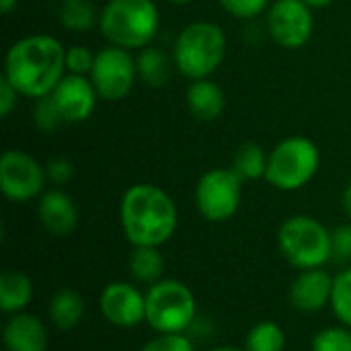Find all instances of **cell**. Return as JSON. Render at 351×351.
Instances as JSON below:
<instances>
[{
  "mask_svg": "<svg viewBox=\"0 0 351 351\" xmlns=\"http://www.w3.org/2000/svg\"><path fill=\"white\" fill-rule=\"evenodd\" d=\"M2 74L21 97H47L68 74L66 47L60 39L45 33L27 35L8 47Z\"/></svg>",
  "mask_w": 351,
  "mask_h": 351,
  "instance_id": "obj_1",
  "label": "cell"
},
{
  "mask_svg": "<svg viewBox=\"0 0 351 351\" xmlns=\"http://www.w3.org/2000/svg\"><path fill=\"white\" fill-rule=\"evenodd\" d=\"M119 222L132 247H162L179 226V212L162 187L136 183L121 195Z\"/></svg>",
  "mask_w": 351,
  "mask_h": 351,
  "instance_id": "obj_2",
  "label": "cell"
},
{
  "mask_svg": "<svg viewBox=\"0 0 351 351\" xmlns=\"http://www.w3.org/2000/svg\"><path fill=\"white\" fill-rule=\"evenodd\" d=\"M160 27V14L152 0H109L99 16V29L109 45L142 49L150 45Z\"/></svg>",
  "mask_w": 351,
  "mask_h": 351,
  "instance_id": "obj_3",
  "label": "cell"
},
{
  "mask_svg": "<svg viewBox=\"0 0 351 351\" xmlns=\"http://www.w3.org/2000/svg\"><path fill=\"white\" fill-rule=\"evenodd\" d=\"M226 33L220 25L210 21H195L187 25L173 47L175 68L189 80L210 78L226 58Z\"/></svg>",
  "mask_w": 351,
  "mask_h": 351,
  "instance_id": "obj_4",
  "label": "cell"
},
{
  "mask_svg": "<svg viewBox=\"0 0 351 351\" xmlns=\"http://www.w3.org/2000/svg\"><path fill=\"white\" fill-rule=\"evenodd\" d=\"M278 247L284 259L300 271L323 267L333 259L329 228L306 214H296L282 222L278 230Z\"/></svg>",
  "mask_w": 351,
  "mask_h": 351,
  "instance_id": "obj_5",
  "label": "cell"
},
{
  "mask_svg": "<svg viewBox=\"0 0 351 351\" xmlns=\"http://www.w3.org/2000/svg\"><path fill=\"white\" fill-rule=\"evenodd\" d=\"M319 167V146L311 138L290 136L269 152L265 181L280 191H298L317 177Z\"/></svg>",
  "mask_w": 351,
  "mask_h": 351,
  "instance_id": "obj_6",
  "label": "cell"
},
{
  "mask_svg": "<svg viewBox=\"0 0 351 351\" xmlns=\"http://www.w3.org/2000/svg\"><path fill=\"white\" fill-rule=\"evenodd\" d=\"M197 321V300L179 280L162 278L146 290V323L156 333H185Z\"/></svg>",
  "mask_w": 351,
  "mask_h": 351,
  "instance_id": "obj_7",
  "label": "cell"
},
{
  "mask_svg": "<svg viewBox=\"0 0 351 351\" xmlns=\"http://www.w3.org/2000/svg\"><path fill=\"white\" fill-rule=\"evenodd\" d=\"M243 179L232 169H210L195 185V208L208 222L230 220L243 199Z\"/></svg>",
  "mask_w": 351,
  "mask_h": 351,
  "instance_id": "obj_8",
  "label": "cell"
},
{
  "mask_svg": "<svg viewBox=\"0 0 351 351\" xmlns=\"http://www.w3.org/2000/svg\"><path fill=\"white\" fill-rule=\"evenodd\" d=\"M99 99L103 101H121L125 99L138 78L136 58L130 49L107 45L97 51L95 66L88 74Z\"/></svg>",
  "mask_w": 351,
  "mask_h": 351,
  "instance_id": "obj_9",
  "label": "cell"
},
{
  "mask_svg": "<svg viewBox=\"0 0 351 351\" xmlns=\"http://www.w3.org/2000/svg\"><path fill=\"white\" fill-rule=\"evenodd\" d=\"M47 181L45 167L25 150L10 148L0 156V191L12 204H27L41 197Z\"/></svg>",
  "mask_w": 351,
  "mask_h": 351,
  "instance_id": "obj_10",
  "label": "cell"
},
{
  "mask_svg": "<svg viewBox=\"0 0 351 351\" xmlns=\"http://www.w3.org/2000/svg\"><path fill=\"white\" fill-rule=\"evenodd\" d=\"M315 31L313 8L304 0H276L267 8V33L284 49L304 47Z\"/></svg>",
  "mask_w": 351,
  "mask_h": 351,
  "instance_id": "obj_11",
  "label": "cell"
},
{
  "mask_svg": "<svg viewBox=\"0 0 351 351\" xmlns=\"http://www.w3.org/2000/svg\"><path fill=\"white\" fill-rule=\"evenodd\" d=\"M103 319L119 329H134L146 323V292L142 294L130 282H109L99 296Z\"/></svg>",
  "mask_w": 351,
  "mask_h": 351,
  "instance_id": "obj_12",
  "label": "cell"
},
{
  "mask_svg": "<svg viewBox=\"0 0 351 351\" xmlns=\"http://www.w3.org/2000/svg\"><path fill=\"white\" fill-rule=\"evenodd\" d=\"M49 97L53 99L66 123L86 121L93 115L99 99L90 78L78 74H66L58 82V86L49 93Z\"/></svg>",
  "mask_w": 351,
  "mask_h": 351,
  "instance_id": "obj_13",
  "label": "cell"
},
{
  "mask_svg": "<svg viewBox=\"0 0 351 351\" xmlns=\"http://www.w3.org/2000/svg\"><path fill=\"white\" fill-rule=\"evenodd\" d=\"M335 278L323 267L304 269L290 284L288 298L290 304L300 313H319L331 306Z\"/></svg>",
  "mask_w": 351,
  "mask_h": 351,
  "instance_id": "obj_14",
  "label": "cell"
},
{
  "mask_svg": "<svg viewBox=\"0 0 351 351\" xmlns=\"http://www.w3.org/2000/svg\"><path fill=\"white\" fill-rule=\"evenodd\" d=\"M37 216L41 226L53 237H68L78 226V208L62 189H47L39 197Z\"/></svg>",
  "mask_w": 351,
  "mask_h": 351,
  "instance_id": "obj_15",
  "label": "cell"
},
{
  "mask_svg": "<svg viewBox=\"0 0 351 351\" xmlns=\"http://www.w3.org/2000/svg\"><path fill=\"white\" fill-rule=\"evenodd\" d=\"M4 351H47L49 335L45 323L29 313L10 315L2 327Z\"/></svg>",
  "mask_w": 351,
  "mask_h": 351,
  "instance_id": "obj_16",
  "label": "cell"
},
{
  "mask_svg": "<svg viewBox=\"0 0 351 351\" xmlns=\"http://www.w3.org/2000/svg\"><path fill=\"white\" fill-rule=\"evenodd\" d=\"M189 113L199 121H214L226 109V95L224 90L210 78L191 80L185 93Z\"/></svg>",
  "mask_w": 351,
  "mask_h": 351,
  "instance_id": "obj_17",
  "label": "cell"
},
{
  "mask_svg": "<svg viewBox=\"0 0 351 351\" xmlns=\"http://www.w3.org/2000/svg\"><path fill=\"white\" fill-rule=\"evenodd\" d=\"M35 294L33 280L19 269H4L0 274V311L4 315L25 313Z\"/></svg>",
  "mask_w": 351,
  "mask_h": 351,
  "instance_id": "obj_18",
  "label": "cell"
},
{
  "mask_svg": "<svg viewBox=\"0 0 351 351\" xmlns=\"http://www.w3.org/2000/svg\"><path fill=\"white\" fill-rule=\"evenodd\" d=\"M49 323L60 331H72L84 317V298L74 288H60L51 294L47 304Z\"/></svg>",
  "mask_w": 351,
  "mask_h": 351,
  "instance_id": "obj_19",
  "label": "cell"
},
{
  "mask_svg": "<svg viewBox=\"0 0 351 351\" xmlns=\"http://www.w3.org/2000/svg\"><path fill=\"white\" fill-rule=\"evenodd\" d=\"M165 255L160 253V247H134L128 259L130 276L144 286H154L165 278Z\"/></svg>",
  "mask_w": 351,
  "mask_h": 351,
  "instance_id": "obj_20",
  "label": "cell"
},
{
  "mask_svg": "<svg viewBox=\"0 0 351 351\" xmlns=\"http://www.w3.org/2000/svg\"><path fill=\"white\" fill-rule=\"evenodd\" d=\"M136 66H138V78L148 86L158 88L167 84L171 78V60L167 58L165 51H160L154 45H146L140 49L136 58Z\"/></svg>",
  "mask_w": 351,
  "mask_h": 351,
  "instance_id": "obj_21",
  "label": "cell"
},
{
  "mask_svg": "<svg viewBox=\"0 0 351 351\" xmlns=\"http://www.w3.org/2000/svg\"><path fill=\"white\" fill-rule=\"evenodd\" d=\"M101 12H97V6L90 0H62L58 8L60 25L74 33L90 31L99 23Z\"/></svg>",
  "mask_w": 351,
  "mask_h": 351,
  "instance_id": "obj_22",
  "label": "cell"
},
{
  "mask_svg": "<svg viewBox=\"0 0 351 351\" xmlns=\"http://www.w3.org/2000/svg\"><path fill=\"white\" fill-rule=\"evenodd\" d=\"M267 158L265 150L257 142H245L239 146L232 162V171L243 179V181H257L265 179L267 173Z\"/></svg>",
  "mask_w": 351,
  "mask_h": 351,
  "instance_id": "obj_23",
  "label": "cell"
},
{
  "mask_svg": "<svg viewBox=\"0 0 351 351\" xmlns=\"http://www.w3.org/2000/svg\"><path fill=\"white\" fill-rule=\"evenodd\" d=\"M247 351H284L286 350V333L274 321H259L251 327L245 339Z\"/></svg>",
  "mask_w": 351,
  "mask_h": 351,
  "instance_id": "obj_24",
  "label": "cell"
},
{
  "mask_svg": "<svg viewBox=\"0 0 351 351\" xmlns=\"http://www.w3.org/2000/svg\"><path fill=\"white\" fill-rule=\"evenodd\" d=\"M331 311L341 325L351 329V267L335 276Z\"/></svg>",
  "mask_w": 351,
  "mask_h": 351,
  "instance_id": "obj_25",
  "label": "cell"
},
{
  "mask_svg": "<svg viewBox=\"0 0 351 351\" xmlns=\"http://www.w3.org/2000/svg\"><path fill=\"white\" fill-rule=\"evenodd\" d=\"M311 351H351V329L346 325L321 329L313 337Z\"/></svg>",
  "mask_w": 351,
  "mask_h": 351,
  "instance_id": "obj_26",
  "label": "cell"
},
{
  "mask_svg": "<svg viewBox=\"0 0 351 351\" xmlns=\"http://www.w3.org/2000/svg\"><path fill=\"white\" fill-rule=\"evenodd\" d=\"M33 119H35V125L41 130V132H58L66 121L64 117L60 115L53 99L47 95V97H41V99H35V107H33Z\"/></svg>",
  "mask_w": 351,
  "mask_h": 351,
  "instance_id": "obj_27",
  "label": "cell"
},
{
  "mask_svg": "<svg viewBox=\"0 0 351 351\" xmlns=\"http://www.w3.org/2000/svg\"><path fill=\"white\" fill-rule=\"evenodd\" d=\"M140 351H195V346L185 333H156Z\"/></svg>",
  "mask_w": 351,
  "mask_h": 351,
  "instance_id": "obj_28",
  "label": "cell"
},
{
  "mask_svg": "<svg viewBox=\"0 0 351 351\" xmlns=\"http://www.w3.org/2000/svg\"><path fill=\"white\" fill-rule=\"evenodd\" d=\"M97 53L90 51L86 45H70L66 49V70L68 74H78V76H88L93 66H95Z\"/></svg>",
  "mask_w": 351,
  "mask_h": 351,
  "instance_id": "obj_29",
  "label": "cell"
},
{
  "mask_svg": "<svg viewBox=\"0 0 351 351\" xmlns=\"http://www.w3.org/2000/svg\"><path fill=\"white\" fill-rule=\"evenodd\" d=\"M220 6L237 19H255L263 14L271 4L269 0H218Z\"/></svg>",
  "mask_w": 351,
  "mask_h": 351,
  "instance_id": "obj_30",
  "label": "cell"
},
{
  "mask_svg": "<svg viewBox=\"0 0 351 351\" xmlns=\"http://www.w3.org/2000/svg\"><path fill=\"white\" fill-rule=\"evenodd\" d=\"M331 249L335 261L351 263V222L331 230Z\"/></svg>",
  "mask_w": 351,
  "mask_h": 351,
  "instance_id": "obj_31",
  "label": "cell"
},
{
  "mask_svg": "<svg viewBox=\"0 0 351 351\" xmlns=\"http://www.w3.org/2000/svg\"><path fill=\"white\" fill-rule=\"evenodd\" d=\"M45 173H47V181H51L53 185H66L72 177H74V167L68 158L64 156H56L47 162L45 167Z\"/></svg>",
  "mask_w": 351,
  "mask_h": 351,
  "instance_id": "obj_32",
  "label": "cell"
},
{
  "mask_svg": "<svg viewBox=\"0 0 351 351\" xmlns=\"http://www.w3.org/2000/svg\"><path fill=\"white\" fill-rule=\"evenodd\" d=\"M19 90L10 84V80L2 74L0 76V115L2 117H8L10 111L16 107V101H19Z\"/></svg>",
  "mask_w": 351,
  "mask_h": 351,
  "instance_id": "obj_33",
  "label": "cell"
},
{
  "mask_svg": "<svg viewBox=\"0 0 351 351\" xmlns=\"http://www.w3.org/2000/svg\"><path fill=\"white\" fill-rule=\"evenodd\" d=\"M341 206H343V212H346V216L351 220V179L350 183L346 185V189H343V195H341Z\"/></svg>",
  "mask_w": 351,
  "mask_h": 351,
  "instance_id": "obj_34",
  "label": "cell"
},
{
  "mask_svg": "<svg viewBox=\"0 0 351 351\" xmlns=\"http://www.w3.org/2000/svg\"><path fill=\"white\" fill-rule=\"evenodd\" d=\"M16 4H19V0H0V10H2V14H10V12L16 8Z\"/></svg>",
  "mask_w": 351,
  "mask_h": 351,
  "instance_id": "obj_35",
  "label": "cell"
},
{
  "mask_svg": "<svg viewBox=\"0 0 351 351\" xmlns=\"http://www.w3.org/2000/svg\"><path fill=\"white\" fill-rule=\"evenodd\" d=\"M313 10L315 8H325V6H329V4H333V0H304Z\"/></svg>",
  "mask_w": 351,
  "mask_h": 351,
  "instance_id": "obj_36",
  "label": "cell"
},
{
  "mask_svg": "<svg viewBox=\"0 0 351 351\" xmlns=\"http://www.w3.org/2000/svg\"><path fill=\"white\" fill-rule=\"evenodd\" d=\"M208 351H247V350H241V348H230V346H218V348H212V350Z\"/></svg>",
  "mask_w": 351,
  "mask_h": 351,
  "instance_id": "obj_37",
  "label": "cell"
},
{
  "mask_svg": "<svg viewBox=\"0 0 351 351\" xmlns=\"http://www.w3.org/2000/svg\"><path fill=\"white\" fill-rule=\"evenodd\" d=\"M171 4H179V6H185V4H191L193 0H169Z\"/></svg>",
  "mask_w": 351,
  "mask_h": 351,
  "instance_id": "obj_38",
  "label": "cell"
}]
</instances>
